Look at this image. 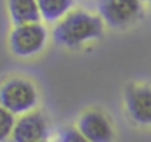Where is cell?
Returning <instances> with one entry per match:
<instances>
[{
  "mask_svg": "<svg viewBox=\"0 0 151 142\" xmlns=\"http://www.w3.org/2000/svg\"><path fill=\"white\" fill-rule=\"evenodd\" d=\"M104 25L106 23L99 14L76 7L55 25L53 39L58 46L74 49L90 40L100 39L104 35Z\"/></svg>",
  "mask_w": 151,
  "mask_h": 142,
  "instance_id": "obj_1",
  "label": "cell"
},
{
  "mask_svg": "<svg viewBox=\"0 0 151 142\" xmlns=\"http://www.w3.org/2000/svg\"><path fill=\"white\" fill-rule=\"evenodd\" d=\"M37 104L39 91L30 79L12 75L0 84V105L9 109L14 116H23L35 110Z\"/></svg>",
  "mask_w": 151,
  "mask_h": 142,
  "instance_id": "obj_2",
  "label": "cell"
},
{
  "mask_svg": "<svg viewBox=\"0 0 151 142\" xmlns=\"http://www.w3.org/2000/svg\"><path fill=\"white\" fill-rule=\"evenodd\" d=\"M49 39L47 28L37 21V23H25L12 27L9 34V47L11 53L18 58H32L46 47Z\"/></svg>",
  "mask_w": 151,
  "mask_h": 142,
  "instance_id": "obj_3",
  "label": "cell"
},
{
  "mask_svg": "<svg viewBox=\"0 0 151 142\" xmlns=\"http://www.w3.org/2000/svg\"><path fill=\"white\" fill-rule=\"evenodd\" d=\"M97 11L107 27L123 30L139 19L142 0H97Z\"/></svg>",
  "mask_w": 151,
  "mask_h": 142,
  "instance_id": "obj_4",
  "label": "cell"
},
{
  "mask_svg": "<svg viewBox=\"0 0 151 142\" xmlns=\"http://www.w3.org/2000/svg\"><path fill=\"white\" fill-rule=\"evenodd\" d=\"M77 130L90 142H113L114 141V126L107 112L99 107L84 109L76 123Z\"/></svg>",
  "mask_w": 151,
  "mask_h": 142,
  "instance_id": "obj_5",
  "label": "cell"
},
{
  "mask_svg": "<svg viewBox=\"0 0 151 142\" xmlns=\"http://www.w3.org/2000/svg\"><path fill=\"white\" fill-rule=\"evenodd\" d=\"M125 109L128 118L139 126H151V86L132 82L125 88Z\"/></svg>",
  "mask_w": 151,
  "mask_h": 142,
  "instance_id": "obj_6",
  "label": "cell"
},
{
  "mask_svg": "<svg viewBox=\"0 0 151 142\" xmlns=\"http://www.w3.org/2000/svg\"><path fill=\"white\" fill-rule=\"evenodd\" d=\"M49 135V119L42 110H32L18 116L11 142H46Z\"/></svg>",
  "mask_w": 151,
  "mask_h": 142,
  "instance_id": "obj_7",
  "label": "cell"
},
{
  "mask_svg": "<svg viewBox=\"0 0 151 142\" xmlns=\"http://www.w3.org/2000/svg\"><path fill=\"white\" fill-rule=\"evenodd\" d=\"M7 12L14 27L25 23H37L42 19L37 0H7Z\"/></svg>",
  "mask_w": 151,
  "mask_h": 142,
  "instance_id": "obj_8",
  "label": "cell"
},
{
  "mask_svg": "<svg viewBox=\"0 0 151 142\" xmlns=\"http://www.w3.org/2000/svg\"><path fill=\"white\" fill-rule=\"evenodd\" d=\"M76 0H37L40 18L46 23H58L74 9Z\"/></svg>",
  "mask_w": 151,
  "mask_h": 142,
  "instance_id": "obj_9",
  "label": "cell"
},
{
  "mask_svg": "<svg viewBox=\"0 0 151 142\" xmlns=\"http://www.w3.org/2000/svg\"><path fill=\"white\" fill-rule=\"evenodd\" d=\"M16 119L18 116H14L9 109L0 105V142L11 141L14 126H16Z\"/></svg>",
  "mask_w": 151,
  "mask_h": 142,
  "instance_id": "obj_10",
  "label": "cell"
},
{
  "mask_svg": "<svg viewBox=\"0 0 151 142\" xmlns=\"http://www.w3.org/2000/svg\"><path fill=\"white\" fill-rule=\"evenodd\" d=\"M58 142H90V141L77 130V126H65L58 135Z\"/></svg>",
  "mask_w": 151,
  "mask_h": 142,
  "instance_id": "obj_11",
  "label": "cell"
},
{
  "mask_svg": "<svg viewBox=\"0 0 151 142\" xmlns=\"http://www.w3.org/2000/svg\"><path fill=\"white\" fill-rule=\"evenodd\" d=\"M148 4H150V7H151V0H148Z\"/></svg>",
  "mask_w": 151,
  "mask_h": 142,
  "instance_id": "obj_12",
  "label": "cell"
},
{
  "mask_svg": "<svg viewBox=\"0 0 151 142\" xmlns=\"http://www.w3.org/2000/svg\"><path fill=\"white\" fill-rule=\"evenodd\" d=\"M142 2H148V0H142Z\"/></svg>",
  "mask_w": 151,
  "mask_h": 142,
  "instance_id": "obj_13",
  "label": "cell"
}]
</instances>
